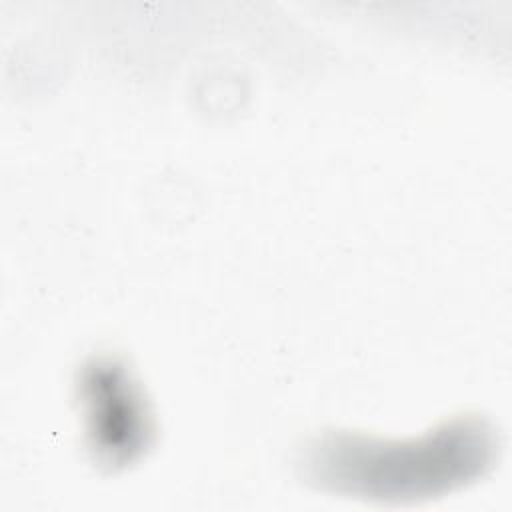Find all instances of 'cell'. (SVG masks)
I'll list each match as a JSON object with an SVG mask.
<instances>
[{"instance_id":"cell-2","label":"cell","mask_w":512,"mask_h":512,"mask_svg":"<svg viewBox=\"0 0 512 512\" xmlns=\"http://www.w3.org/2000/svg\"><path fill=\"white\" fill-rule=\"evenodd\" d=\"M78 388L94 458L110 468L136 462L150 446L154 428L130 372L110 358L92 360L84 366Z\"/></svg>"},{"instance_id":"cell-1","label":"cell","mask_w":512,"mask_h":512,"mask_svg":"<svg viewBox=\"0 0 512 512\" xmlns=\"http://www.w3.org/2000/svg\"><path fill=\"white\" fill-rule=\"evenodd\" d=\"M498 438L480 418L450 420L414 440L326 434L304 454L306 478L350 498L418 502L482 478L494 464Z\"/></svg>"}]
</instances>
